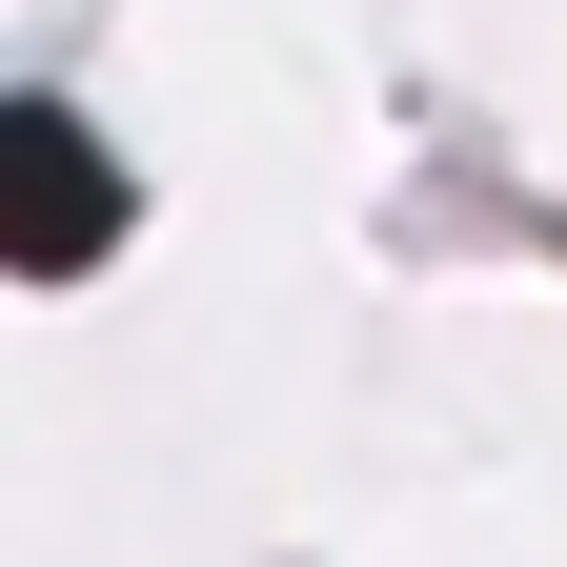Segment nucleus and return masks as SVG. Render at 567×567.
<instances>
[{
	"instance_id": "nucleus-1",
	"label": "nucleus",
	"mask_w": 567,
	"mask_h": 567,
	"mask_svg": "<svg viewBox=\"0 0 567 567\" xmlns=\"http://www.w3.org/2000/svg\"><path fill=\"white\" fill-rule=\"evenodd\" d=\"M102 244H122V163H102V122L0 102V264H21V284H82Z\"/></svg>"
}]
</instances>
